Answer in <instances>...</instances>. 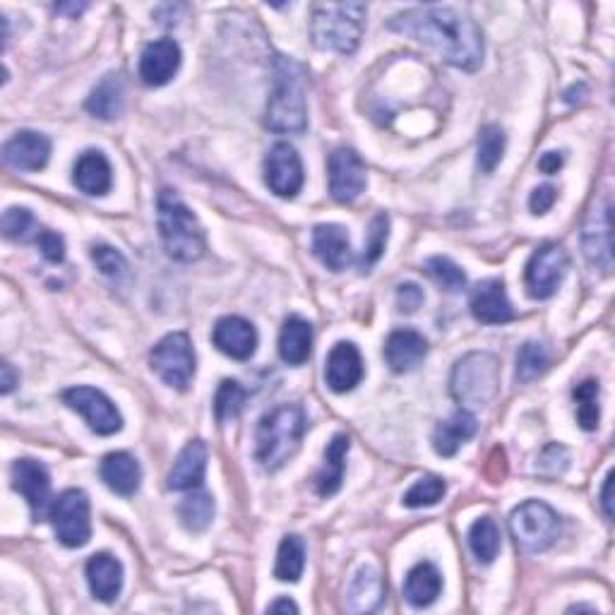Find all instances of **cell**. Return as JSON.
Returning a JSON list of instances; mask_svg holds the SVG:
<instances>
[{"label": "cell", "instance_id": "1", "mask_svg": "<svg viewBox=\"0 0 615 615\" xmlns=\"http://www.w3.org/2000/svg\"><path fill=\"white\" fill-rule=\"evenodd\" d=\"M387 29L426 43L442 61L460 67V71L472 73L484 63L481 29L469 15L454 8L426 5L406 10V13L387 22Z\"/></svg>", "mask_w": 615, "mask_h": 615}, {"label": "cell", "instance_id": "2", "mask_svg": "<svg viewBox=\"0 0 615 615\" xmlns=\"http://www.w3.org/2000/svg\"><path fill=\"white\" fill-rule=\"evenodd\" d=\"M305 426V412L299 404H281L262 416L255 432V460L262 469H281L299 452Z\"/></svg>", "mask_w": 615, "mask_h": 615}, {"label": "cell", "instance_id": "3", "mask_svg": "<svg viewBox=\"0 0 615 615\" xmlns=\"http://www.w3.org/2000/svg\"><path fill=\"white\" fill-rule=\"evenodd\" d=\"M156 224L168 258L178 262H198L208 250V238H204L200 219L174 190L159 192Z\"/></svg>", "mask_w": 615, "mask_h": 615}, {"label": "cell", "instance_id": "4", "mask_svg": "<svg viewBox=\"0 0 615 615\" xmlns=\"http://www.w3.org/2000/svg\"><path fill=\"white\" fill-rule=\"evenodd\" d=\"M265 123L275 133H303L308 125L305 73L293 59H275V83L267 99Z\"/></svg>", "mask_w": 615, "mask_h": 615}, {"label": "cell", "instance_id": "5", "mask_svg": "<svg viewBox=\"0 0 615 615\" xmlns=\"http://www.w3.org/2000/svg\"><path fill=\"white\" fill-rule=\"evenodd\" d=\"M368 8L363 3H323L315 5L311 39L321 51L341 55L356 53L366 32Z\"/></svg>", "mask_w": 615, "mask_h": 615}, {"label": "cell", "instance_id": "6", "mask_svg": "<svg viewBox=\"0 0 615 615\" xmlns=\"http://www.w3.org/2000/svg\"><path fill=\"white\" fill-rule=\"evenodd\" d=\"M452 400L466 412L484 409L500 392V361L491 351H472L454 363L450 375Z\"/></svg>", "mask_w": 615, "mask_h": 615}, {"label": "cell", "instance_id": "7", "mask_svg": "<svg viewBox=\"0 0 615 615\" xmlns=\"http://www.w3.org/2000/svg\"><path fill=\"white\" fill-rule=\"evenodd\" d=\"M510 531L522 553H543L561 537V517L541 500H527L512 510Z\"/></svg>", "mask_w": 615, "mask_h": 615}, {"label": "cell", "instance_id": "8", "mask_svg": "<svg viewBox=\"0 0 615 615\" xmlns=\"http://www.w3.org/2000/svg\"><path fill=\"white\" fill-rule=\"evenodd\" d=\"M152 371L168 387L186 392L196 378V349L186 332H171L156 341L150 354Z\"/></svg>", "mask_w": 615, "mask_h": 615}, {"label": "cell", "instance_id": "9", "mask_svg": "<svg viewBox=\"0 0 615 615\" xmlns=\"http://www.w3.org/2000/svg\"><path fill=\"white\" fill-rule=\"evenodd\" d=\"M51 524L65 549H83L92 539V517H89V498L79 488H67L51 505Z\"/></svg>", "mask_w": 615, "mask_h": 615}, {"label": "cell", "instance_id": "10", "mask_svg": "<svg viewBox=\"0 0 615 615\" xmlns=\"http://www.w3.org/2000/svg\"><path fill=\"white\" fill-rule=\"evenodd\" d=\"M569 269V255L563 246L543 243L531 253L524 267V287L531 299L545 301L561 287Z\"/></svg>", "mask_w": 615, "mask_h": 615}, {"label": "cell", "instance_id": "11", "mask_svg": "<svg viewBox=\"0 0 615 615\" xmlns=\"http://www.w3.org/2000/svg\"><path fill=\"white\" fill-rule=\"evenodd\" d=\"M63 404L83 416L89 430H95L97 436H116L123 428L118 406L104 392L95 390V387H71V390L63 392Z\"/></svg>", "mask_w": 615, "mask_h": 615}, {"label": "cell", "instance_id": "12", "mask_svg": "<svg viewBox=\"0 0 615 615\" xmlns=\"http://www.w3.org/2000/svg\"><path fill=\"white\" fill-rule=\"evenodd\" d=\"M10 481H13V491L27 500L32 519L41 522L51 512L53 498H51V476L47 466L37 460H17L10 469Z\"/></svg>", "mask_w": 615, "mask_h": 615}, {"label": "cell", "instance_id": "13", "mask_svg": "<svg viewBox=\"0 0 615 615\" xmlns=\"http://www.w3.org/2000/svg\"><path fill=\"white\" fill-rule=\"evenodd\" d=\"M303 162L296 147L277 142L265 156V184L279 198H296L303 188Z\"/></svg>", "mask_w": 615, "mask_h": 615}, {"label": "cell", "instance_id": "14", "mask_svg": "<svg viewBox=\"0 0 615 615\" xmlns=\"http://www.w3.org/2000/svg\"><path fill=\"white\" fill-rule=\"evenodd\" d=\"M327 176H329V192L341 204H351L361 198L366 190V164L354 150L339 147L327 159Z\"/></svg>", "mask_w": 615, "mask_h": 615}, {"label": "cell", "instance_id": "15", "mask_svg": "<svg viewBox=\"0 0 615 615\" xmlns=\"http://www.w3.org/2000/svg\"><path fill=\"white\" fill-rule=\"evenodd\" d=\"M585 255L587 260L601 269L603 275H611L613 269V234H611V200L591 210L585 224Z\"/></svg>", "mask_w": 615, "mask_h": 615}, {"label": "cell", "instance_id": "16", "mask_svg": "<svg viewBox=\"0 0 615 615\" xmlns=\"http://www.w3.org/2000/svg\"><path fill=\"white\" fill-rule=\"evenodd\" d=\"M363 356L354 341H337L325 363V382L332 392L347 394L363 380Z\"/></svg>", "mask_w": 615, "mask_h": 615}, {"label": "cell", "instance_id": "17", "mask_svg": "<svg viewBox=\"0 0 615 615\" xmlns=\"http://www.w3.org/2000/svg\"><path fill=\"white\" fill-rule=\"evenodd\" d=\"M472 315L484 325H505L515 321V308L507 299L503 279H484L472 289Z\"/></svg>", "mask_w": 615, "mask_h": 615}, {"label": "cell", "instance_id": "18", "mask_svg": "<svg viewBox=\"0 0 615 615\" xmlns=\"http://www.w3.org/2000/svg\"><path fill=\"white\" fill-rule=\"evenodd\" d=\"M212 341L224 356L248 361L258 349V329L241 315H226L216 321L212 329Z\"/></svg>", "mask_w": 615, "mask_h": 615}, {"label": "cell", "instance_id": "19", "mask_svg": "<svg viewBox=\"0 0 615 615\" xmlns=\"http://www.w3.org/2000/svg\"><path fill=\"white\" fill-rule=\"evenodd\" d=\"M3 159L15 171H41L51 159V140L34 130H20L3 145Z\"/></svg>", "mask_w": 615, "mask_h": 615}, {"label": "cell", "instance_id": "20", "mask_svg": "<svg viewBox=\"0 0 615 615\" xmlns=\"http://www.w3.org/2000/svg\"><path fill=\"white\" fill-rule=\"evenodd\" d=\"M180 47L174 39H159L147 43L140 55V77L145 85L164 87L168 85L180 67Z\"/></svg>", "mask_w": 615, "mask_h": 615}, {"label": "cell", "instance_id": "21", "mask_svg": "<svg viewBox=\"0 0 615 615\" xmlns=\"http://www.w3.org/2000/svg\"><path fill=\"white\" fill-rule=\"evenodd\" d=\"M208 445L202 440H192L180 450L174 466L166 476V486L171 491H196L202 488L204 472H208Z\"/></svg>", "mask_w": 615, "mask_h": 615}, {"label": "cell", "instance_id": "22", "mask_svg": "<svg viewBox=\"0 0 615 615\" xmlns=\"http://www.w3.org/2000/svg\"><path fill=\"white\" fill-rule=\"evenodd\" d=\"M428 356V341L416 329H394L385 341V361L394 373H412Z\"/></svg>", "mask_w": 615, "mask_h": 615}, {"label": "cell", "instance_id": "23", "mask_svg": "<svg viewBox=\"0 0 615 615\" xmlns=\"http://www.w3.org/2000/svg\"><path fill=\"white\" fill-rule=\"evenodd\" d=\"M313 253L327 269L341 272L351 265V241L344 226L339 224H317L313 229Z\"/></svg>", "mask_w": 615, "mask_h": 615}, {"label": "cell", "instance_id": "24", "mask_svg": "<svg viewBox=\"0 0 615 615\" xmlns=\"http://www.w3.org/2000/svg\"><path fill=\"white\" fill-rule=\"evenodd\" d=\"M87 585L101 603H113L123 589V563L111 553H97L87 561Z\"/></svg>", "mask_w": 615, "mask_h": 615}, {"label": "cell", "instance_id": "25", "mask_svg": "<svg viewBox=\"0 0 615 615\" xmlns=\"http://www.w3.org/2000/svg\"><path fill=\"white\" fill-rule=\"evenodd\" d=\"M101 481H104L113 493L130 498L140 491L142 484V466L128 452H111L101 460L99 466Z\"/></svg>", "mask_w": 615, "mask_h": 615}, {"label": "cell", "instance_id": "26", "mask_svg": "<svg viewBox=\"0 0 615 615\" xmlns=\"http://www.w3.org/2000/svg\"><path fill=\"white\" fill-rule=\"evenodd\" d=\"M73 184L83 190L85 196H106L113 184V171L106 154L99 150H87L79 154L73 168Z\"/></svg>", "mask_w": 615, "mask_h": 615}, {"label": "cell", "instance_id": "27", "mask_svg": "<svg viewBox=\"0 0 615 615\" xmlns=\"http://www.w3.org/2000/svg\"><path fill=\"white\" fill-rule=\"evenodd\" d=\"M385 601V582L373 565H361L347 589V608L351 613H373Z\"/></svg>", "mask_w": 615, "mask_h": 615}, {"label": "cell", "instance_id": "28", "mask_svg": "<svg viewBox=\"0 0 615 615\" xmlns=\"http://www.w3.org/2000/svg\"><path fill=\"white\" fill-rule=\"evenodd\" d=\"M476 430L478 424L474 414L466 412V409H460V412H454L448 421H442L436 432H432V450H436L440 457H454L464 442H469L476 436Z\"/></svg>", "mask_w": 615, "mask_h": 615}, {"label": "cell", "instance_id": "29", "mask_svg": "<svg viewBox=\"0 0 615 615\" xmlns=\"http://www.w3.org/2000/svg\"><path fill=\"white\" fill-rule=\"evenodd\" d=\"M351 448V440L344 432H337V436L329 440V445L325 450V464L321 474L315 476V491L321 498H332L339 493L341 481H344L347 472V452Z\"/></svg>", "mask_w": 615, "mask_h": 615}, {"label": "cell", "instance_id": "30", "mask_svg": "<svg viewBox=\"0 0 615 615\" xmlns=\"http://www.w3.org/2000/svg\"><path fill=\"white\" fill-rule=\"evenodd\" d=\"M313 354V325L299 315L284 321L279 332V356L289 366H303Z\"/></svg>", "mask_w": 615, "mask_h": 615}, {"label": "cell", "instance_id": "31", "mask_svg": "<svg viewBox=\"0 0 615 615\" xmlns=\"http://www.w3.org/2000/svg\"><path fill=\"white\" fill-rule=\"evenodd\" d=\"M440 591H442V575H440V569L432 563H428V561L416 563L406 573L404 599L412 603L414 608L432 606V603L438 601Z\"/></svg>", "mask_w": 615, "mask_h": 615}, {"label": "cell", "instance_id": "32", "mask_svg": "<svg viewBox=\"0 0 615 615\" xmlns=\"http://www.w3.org/2000/svg\"><path fill=\"white\" fill-rule=\"evenodd\" d=\"M87 111L95 118L101 121H113L123 113V79L121 75H106L101 83L92 89V95L87 99Z\"/></svg>", "mask_w": 615, "mask_h": 615}, {"label": "cell", "instance_id": "33", "mask_svg": "<svg viewBox=\"0 0 615 615\" xmlns=\"http://www.w3.org/2000/svg\"><path fill=\"white\" fill-rule=\"evenodd\" d=\"M500 543H503V537H500V529L493 517H481L472 524L469 549L478 563L491 565L500 553Z\"/></svg>", "mask_w": 615, "mask_h": 615}, {"label": "cell", "instance_id": "34", "mask_svg": "<svg viewBox=\"0 0 615 615\" xmlns=\"http://www.w3.org/2000/svg\"><path fill=\"white\" fill-rule=\"evenodd\" d=\"M305 569V543L296 534L284 537L277 551V565H275V577L279 582H299Z\"/></svg>", "mask_w": 615, "mask_h": 615}, {"label": "cell", "instance_id": "35", "mask_svg": "<svg viewBox=\"0 0 615 615\" xmlns=\"http://www.w3.org/2000/svg\"><path fill=\"white\" fill-rule=\"evenodd\" d=\"M178 519L192 534L204 531L214 519V498L208 491H202V488H196L178 505Z\"/></svg>", "mask_w": 615, "mask_h": 615}, {"label": "cell", "instance_id": "36", "mask_svg": "<svg viewBox=\"0 0 615 615\" xmlns=\"http://www.w3.org/2000/svg\"><path fill=\"white\" fill-rule=\"evenodd\" d=\"M575 400V414H577V424L582 430L591 432L599 428L601 421V387L599 380H585L575 387L573 392Z\"/></svg>", "mask_w": 615, "mask_h": 615}, {"label": "cell", "instance_id": "37", "mask_svg": "<svg viewBox=\"0 0 615 615\" xmlns=\"http://www.w3.org/2000/svg\"><path fill=\"white\" fill-rule=\"evenodd\" d=\"M505 130L500 128V125H484L481 133H478V168L484 171V174H493V171L500 166L505 156Z\"/></svg>", "mask_w": 615, "mask_h": 615}, {"label": "cell", "instance_id": "38", "mask_svg": "<svg viewBox=\"0 0 615 615\" xmlns=\"http://www.w3.org/2000/svg\"><path fill=\"white\" fill-rule=\"evenodd\" d=\"M445 493H448L445 478H440L436 474H426V476H421L418 481L412 484V488H409V491L404 493L402 503L409 510L432 507V505H438L442 498H445Z\"/></svg>", "mask_w": 615, "mask_h": 615}, {"label": "cell", "instance_id": "39", "mask_svg": "<svg viewBox=\"0 0 615 615\" xmlns=\"http://www.w3.org/2000/svg\"><path fill=\"white\" fill-rule=\"evenodd\" d=\"M551 366V354L541 341H527L517 354V382L527 385L539 380L541 375Z\"/></svg>", "mask_w": 615, "mask_h": 615}, {"label": "cell", "instance_id": "40", "mask_svg": "<svg viewBox=\"0 0 615 615\" xmlns=\"http://www.w3.org/2000/svg\"><path fill=\"white\" fill-rule=\"evenodd\" d=\"M41 226L34 219V214L27 208H8L3 212V236L8 241L29 243L37 241Z\"/></svg>", "mask_w": 615, "mask_h": 615}, {"label": "cell", "instance_id": "41", "mask_svg": "<svg viewBox=\"0 0 615 615\" xmlns=\"http://www.w3.org/2000/svg\"><path fill=\"white\" fill-rule=\"evenodd\" d=\"M246 390L236 380H224L214 394V416L219 424L238 418L246 406Z\"/></svg>", "mask_w": 615, "mask_h": 615}, {"label": "cell", "instance_id": "42", "mask_svg": "<svg viewBox=\"0 0 615 615\" xmlns=\"http://www.w3.org/2000/svg\"><path fill=\"white\" fill-rule=\"evenodd\" d=\"M426 275L448 293H460L466 289V275L460 265H454L450 258L436 255L426 260Z\"/></svg>", "mask_w": 615, "mask_h": 615}, {"label": "cell", "instance_id": "43", "mask_svg": "<svg viewBox=\"0 0 615 615\" xmlns=\"http://www.w3.org/2000/svg\"><path fill=\"white\" fill-rule=\"evenodd\" d=\"M387 238H390V216H387V214L373 216V222L368 226L366 246H363V255H361V269L363 272H371L375 262L382 258Z\"/></svg>", "mask_w": 615, "mask_h": 615}, {"label": "cell", "instance_id": "44", "mask_svg": "<svg viewBox=\"0 0 615 615\" xmlns=\"http://www.w3.org/2000/svg\"><path fill=\"white\" fill-rule=\"evenodd\" d=\"M92 260L101 275L106 277H121L128 269V262L111 246H92Z\"/></svg>", "mask_w": 615, "mask_h": 615}, {"label": "cell", "instance_id": "45", "mask_svg": "<svg viewBox=\"0 0 615 615\" xmlns=\"http://www.w3.org/2000/svg\"><path fill=\"white\" fill-rule=\"evenodd\" d=\"M34 243L39 246L41 255L47 258L49 262H53V265H61V262L65 260V241H63L61 234H55L51 229H41L39 236H37V241H34Z\"/></svg>", "mask_w": 615, "mask_h": 615}, {"label": "cell", "instance_id": "46", "mask_svg": "<svg viewBox=\"0 0 615 615\" xmlns=\"http://www.w3.org/2000/svg\"><path fill=\"white\" fill-rule=\"evenodd\" d=\"M421 303H424V289L416 287V284H402L397 289V305H400L402 313H416Z\"/></svg>", "mask_w": 615, "mask_h": 615}, {"label": "cell", "instance_id": "47", "mask_svg": "<svg viewBox=\"0 0 615 615\" xmlns=\"http://www.w3.org/2000/svg\"><path fill=\"white\" fill-rule=\"evenodd\" d=\"M557 200V190L553 186H541L531 192V198H529V210L534 214H545L549 212L553 204Z\"/></svg>", "mask_w": 615, "mask_h": 615}, {"label": "cell", "instance_id": "48", "mask_svg": "<svg viewBox=\"0 0 615 615\" xmlns=\"http://www.w3.org/2000/svg\"><path fill=\"white\" fill-rule=\"evenodd\" d=\"M20 385V373L15 371L13 363L3 361V366H0V392L10 394Z\"/></svg>", "mask_w": 615, "mask_h": 615}, {"label": "cell", "instance_id": "49", "mask_svg": "<svg viewBox=\"0 0 615 615\" xmlns=\"http://www.w3.org/2000/svg\"><path fill=\"white\" fill-rule=\"evenodd\" d=\"M563 166V154L561 152H545L541 159H539V168L543 171V174H557V168Z\"/></svg>", "mask_w": 615, "mask_h": 615}, {"label": "cell", "instance_id": "50", "mask_svg": "<svg viewBox=\"0 0 615 615\" xmlns=\"http://www.w3.org/2000/svg\"><path fill=\"white\" fill-rule=\"evenodd\" d=\"M613 472H608L606 476V481H603V491H601V505H603V512H606V517L613 519Z\"/></svg>", "mask_w": 615, "mask_h": 615}, {"label": "cell", "instance_id": "51", "mask_svg": "<svg viewBox=\"0 0 615 615\" xmlns=\"http://www.w3.org/2000/svg\"><path fill=\"white\" fill-rule=\"evenodd\" d=\"M299 613V606L291 599H277L267 606V613Z\"/></svg>", "mask_w": 615, "mask_h": 615}, {"label": "cell", "instance_id": "52", "mask_svg": "<svg viewBox=\"0 0 615 615\" xmlns=\"http://www.w3.org/2000/svg\"><path fill=\"white\" fill-rule=\"evenodd\" d=\"M85 8H87L85 3H77V5H75V3H73V5H63V3H61V5H55V13H63V15H79V13H83Z\"/></svg>", "mask_w": 615, "mask_h": 615}, {"label": "cell", "instance_id": "53", "mask_svg": "<svg viewBox=\"0 0 615 615\" xmlns=\"http://www.w3.org/2000/svg\"><path fill=\"white\" fill-rule=\"evenodd\" d=\"M569 611H597V608H591V606H573Z\"/></svg>", "mask_w": 615, "mask_h": 615}]
</instances>
